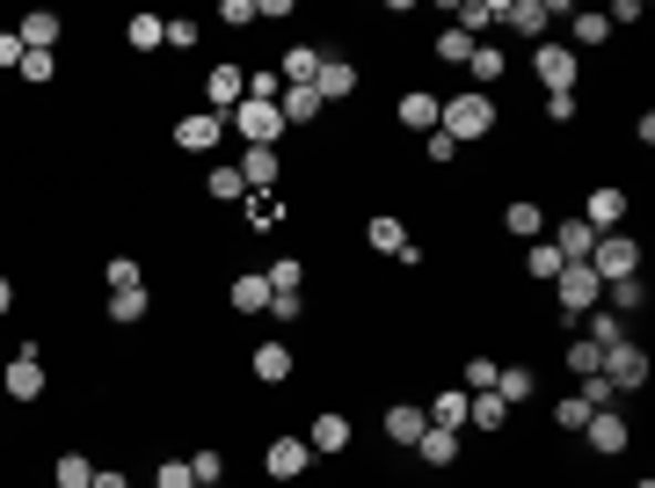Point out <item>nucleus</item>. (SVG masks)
<instances>
[{"instance_id":"1","label":"nucleus","mask_w":655,"mask_h":488,"mask_svg":"<svg viewBox=\"0 0 655 488\" xmlns=\"http://www.w3.org/2000/svg\"><path fill=\"white\" fill-rule=\"evenodd\" d=\"M437 132H445V139H488V132H496V103H488L481 87H466V95H451V103L437 110Z\"/></svg>"},{"instance_id":"2","label":"nucleus","mask_w":655,"mask_h":488,"mask_svg":"<svg viewBox=\"0 0 655 488\" xmlns=\"http://www.w3.org/2000/svg\"><path fill=\"white\" fill-rule=\"evenodd\" d=\"M553 307H561L569 321L597 314V307H604V278L590 270V262H561V278H553Z\"/></svg>"},{"instance_id":"3","label":"nucleus","mask_w":655,"mask_h":488,"mask_svg":"<svg viewBox=\"0 0 655 488\" xmlns=\"http://www.w3.org/2000/svg\"><path fill=\"white\" fill-rule=\"evenodd\" d=\"M44 386H52V372H44V357H37V343H22L15 357H8V365H0V394H8V402H44Z\"/></svg>"},{"instance_id":"4","label":"nucleus","mask_w":655,"mask_h":488,"mask_svg":"<svg viewBox=\"0 0 655 488\" xmlns=\"http://www.w3.org/2000/svg\"><path fill=\"white\" fill-rule=\"evenodd\" d=\"M604 380H612V394H641V386H648V350L634 343V335H626V343H612L604 350Z\"/></svg>"},{"instance_id":"5","label":"nucleus","mask_w":655,"mask_h":488,"mask_svg":"<svg viewBox=\"0 0 655 488\" xmlns=\"http://www.w3.org/2000/svg\"><path fill=\"white\" fill-rule=\"evenodd\" d=\"M590 270H597L604 284H612V278H641V241H634V233H597Z\"/></svg>"},{"instance_id":"6","label":"nucleus","mask_w":655,"mask_h":488,"mask_svg":"<svg viewBox=\"0 0 655 488\" xmlns=\"http://www.w3.org/2000/svg\"><path fill=\"white\" fill-rule=\"evenodd\" d=\"M532 73L547 81V95H575V81H583V59H575L569 44H532Z\"/></svg>"},{"instance_id":"7","label":"nucleus","mask_w":655,"mask_h":488,"mask_svg":"<svg viewBox=\"0 0 655 488\" xmlns=\"http://www.w3.org/2000/svg\"><path fill=\"white\" fill-rule=\"evenodd\" d=\"M626 205H634V197H626L620 183H597V190L583 197V211H575V219H583L590 233H620V227H626Z\"/></svg>"},{"instance_id":"8","label":"nucleus","mask_w":655,"mask_h":488,"mask_svg":"<svg viewBox=\"0 0 655 488\" xmlns=\"http://www.w3.org/2000/svg\"><path fill=\"white\" fill-rule=\"evenodd\" d=\"M241 103H248V66H233V59L211 66L205 73V110H211V117H233Z\"/></svg>"},{"instance_id":"9","label":"nucleus","mask_w":655,"mask_h":488,"mask_svg":"<svg viewBox=\"0 0 655 488\" xmlns=\"http://www.w3.org/2000/svg\"><path fill=\"white\" fill-rule=\"evenodd\" d=\"M496 22H502V30H518L524 44H547V30H553V0H502Z\"/></svg>"},{"instance_id":"10","label":"nucleus","mask_w":655,"mask_h":488,"mask_svg":"<svg viewBox=\"0 0 655 488\" xmlns=\"http://www.w3.org/2000/svg\"><path fill=\"white\" fill-rule=\"evenodd\" d=\"M583 437H590V453H604V459H620L626 445H634V423H626L620 408H590Z\"/></svg>"},{"instance_id":"11","label":"nucleus","mask_w":655,"mask_h":488,"mask_svg":"<svg viewBox=\"0 0 655 488\" xmlns=\"http://www.w3.org/2000/svg\"><path fill=\"white\" fill-rule=\"evenodd\" d=\"M226 124H233L248 146H277V139H284V117H277V103H241Z\"/></svg>"},{"instance_id":"12","label":"nucleus","mask_w":655,"mask_h":488,"mask_svg":"<svg viewBox=\"0 0 655 488\" xmlns=\"http://www.w3.org/2000/svg\"><path fill=\"white\" fill-rule=\"evenodd\" d=\"M306 467H313L306 437H270V445H262V474H270V481H299Z\"/></svg>"},{"instance_id":"13","label":"nucleus","mask_w":655,"mask_h":488,"mask_svg":"<svg viewBox=\"0 0 655 488\" xmlns=\"http://www.w3.org/2000/svg\"><path fill=\"white\" fill-rule=\"evenodd\" d=\"M306 453H321V459L350 453V416H343V408H321V416L306 423Z\"/></svg>"},{"instance_id":"14","label":"nucleus","mask_w":655,"mask_h":488,"mask_svg":"<svg viewBox=\"0 0 655 488\" xmlns=\"http://www.w3.org/2000/svg\"><path fill=\"white\" fill-rule=\"evenodd\" d=\"M561 22H569V52L583 59V52H597L604 37H612V22L597 15V8H561Z\"/></svg>"},{"instance_id":"15","label":"nucleus","mask_w":655,"mask_h":488,"mask_svg":"<svg viewBox=\"0 0 655 488\" xmlns=\"http://www.w3.org/2000/svg\"><path fill=\"white\" fill-rule=\"evenodd\" d=\"M219 139H226V117H211V110H197V117L175 124V146H183V154H211Z\"/></svg>"},{"instance_id":"16","label":"nucleus","mask_w":655,"mask_h":488,"mask_svg":"<svg viewBox=\"0 0 655 488\" xmlns=\"http://www.w3.org/2000/svg\"><path fill=\"white\" fill-rule=\"evenodd\" d=\"M313 95H321V103H350V95H357V66H350V59H321Z\"/></svg>"},{"instance_id":"17","label":"nucleus","mask_w":655,"mask_h":488,"mask_svg":"<svg viewBox=\"0 0 655 488\" xmlns=\"http://www.w3.org/2000/svg\"><path fill=\"white\" fill-rule=\"evenodd\" d=\"M321 95H313V87H284V95H277V117H284V132H306V124H321Z\"/></svg>"},{"instance_id":"18","label":"nucleus","mask_w":655,"mask_h":488,"mask_svg":"<svg viewBox=\"0 0 655 488\" xmlns=\"http://www.w3.org/2000/svg\"><path fill=\"white\" fill-rule=\"evenodd\" d=\"M437 110H445V103H437L430 87H408V95L394 103V117L408 124V132H423V139H430V132H437Z\"/></svg>"},{"instance_id":"19","label":"nucleus","mask_w":655,"mask_h":488,"mask_svg":"<svg viewBox=\"0 0 655 488\" xmlns=\"http://www.w3.org/2000/svg\"><path fill=\"white\" fill-rule=\"evenodd\" d=\"M248 372H256L262 386H284V380H292V343H256Z\"/></svg>"},{"instance_id":"20","label":"nucleus","mask_w":655,"mask_h":488,"mask_svg":"<svg viewBox=\"0 0 655 488\" xmlns=\"http://www.w3.org/2000/svg\"><path fill=\"white\" fill-rule=\"evenodd\" d=\"M277 175H284L277 146H248V154H241V183H248V190H277Z\"/></svg>"},{"instance_id":"21","label":"nucleus","mask_w":655,"mask_h":488,"mask_svg":"<svg viewBox=\"0 0 655 488\" xmlns=\"http://www.w3.org/2000/svg\"><path fill=\"white\" fill-rule=\"evenodd\" d=\"M547 241L561 248V262H590V248H597V233H590L583 219H561V227H553Z\"/></svg>"},{"instance_id":"22","label":"nucleus","mask_w":655,"mask_h":488,"mask_svg":"<svg viewBox=\"0 0 655 488\" xmlns=\"http://www.w3.org/2000/svg\"><path fill=\"white\" fill-rule=\"evenodd\" d=\"M502 227L518 233V241H539V233H547V211H539L532 197H510V205H502Z\"/></svg>"},{"instance_id":"23","label":"nucleus","mask_w":655,"mask_h":488,"mask_svg":"<svg viewBox=\"0 0 655 488\" xmlns=\"http://www.w3.org/2000/svg\"><path fill=\"white\" fill-rule=\"evenodd\" d=\"M532 386H539L532 365H502V372H496V402H502V408H524V402H532Z\"/></svg>"},{"instance_id":"24","label":"nucleus","mask_w":655,"mask_h":488,"mask_svg":"<svg viewBox=\"0 0 655 488\" xmlns=\"http://www.w3.org/2000/svg\"><path fill=\"white\" fill-rule=\"evenodd\" d=\"M423 416H430V430H466V386H445Z\"/></svg>"},{"instance_id":"25","label":"nucleus","mask_w":655,"mask_h":488,"mask_svg":"<svg viewBox=\"0 0 655 488\" xmlns=\"http://www.w3.org/2000/svg\"><path fill=\"white\" fill-rule=\"evenodd\" d=\"M423 430H430V416H423L415 402H394V408H386V437H394V445H415Z\"/></svg>"},{"instance_id":"26","label":"nucleus","mask_w":655,"mask_h":488,"mask_svg":"<svg viewBox=\"0 0 655 488\" xmlns=\"http://www.w3.org/2000/svg\"><path fill=\"white\" fill-rule=\"evenodd\" d=\"M22 52H52V44H59V15H52V8H37V15H22Z\"/></svg>"},{"instance_id":"27","label":"nucleus","mask_w":655,"mask_h":488,"mask_svg":"<svg viewBox=\"0 0 655 488\" xmlns=\"http://www.w3.org/2000/svg\"><path fill=\"white\" fill-rule=\"evenodd\" d=\"M124 44H132V52H160V44H168V15H132L124 22Z\"/></svg>"},{"instance_id":"28","label":"nucleus","mask_w":655,"mask_h":488,"mask_svg":"<svg viewBox=\"0 0 655 488\" xmlns=\"http://www.w3.org/2000/svg\"><path fill=\"white\" fill-rule=\"evenodd\" d=\"M146 314H154V292H146V284H138V292H110V321H117V329H138Z\"/></svg>"},{"instance_id":"29","label":"nucleus","mask_w":655,"mask_h":488,"mask_svg":"<svg viewBox=\"0 0 655 488\" xmlns=\"http://www.w3.org/2000/svg\"><path fill=\"white\" fill-rule=\"evenodd\" d=\"M524 278H539V284H553L561 278V248L539 233V241H524Z\"/></svg>"},{"instance_id":"30","label":"nucleus","mask_w":655,"mask_h":488,"mask_svg":"<svg viewBox=\"0 0 655 488\" xmlns=\"http://www.w3.org/2000/svg\"><path fill=\"white\" fill-rule=\"evenodd\" d=\"M364 241L380 248V256H401V248H408V227H401L394 211H380V219H364Z\"/></svg>"},{"instance_id":"31","label":"nucleus","mask_w":655,"mask_h":488,"mask_svg":"<svg viewBox=\"0 0 655 488\" xmlns=\"http://www.w3.org/2000/svg\"><path fill=\"white\" fill-rule=\"evenodd\" d=\"M415 453H423V467H451V459H459V430H423Z\"/></svg>"},{"instance_id":"32","label":"nucleus","mask_w":655,"mask_h":488,"mask_svg":"<svg viewBox=\"0 0 655 488\" xmlns=\"http://www.w3.org/2000/svg\"><path fill=\"white\" fill-rule=\"evenodd\" d=\"M641 299H648V284H641V278H612V284H604V314H620V321H626Z\"/></svg>"},{"instance_id":"33","label":"nucleus","mask_w":655,"mask_h":488,"mask_svg":"<svg viewBox=\"0 0 655 488\" xmlns=\"http://www.w3.org/2000/svg\"><path fill=\"white\" fill-rule=\"evenodd\" d=\"M52 481L59 488H87V481H95V459H87V453H59L52 459Z\"/></svg>"},{"instance_id":"34","label":"nucleus","mask_w":655,"mask_h":488,"mask_svg":"<svg viewBox=\"0 0 655 488\" xmlns=\"http://www.w3.org/2000/svg\"><path fill=\"white\" fill-rule=\"evenodd\" d=\"M466 423H474V430H502V423H510V408H502L496 394H466Z\"/></svg>"},{"instance_id":"35","label":"nucleus","mask_w":655,"mask_h":488,"mask_svg":"<svg viewBox=\"0 0 655 488\" xmlns=\"http://www.w3.org/2000/svg\"><path fill=\"white\" fill-rule=\"evenodd\" d=\"M277 219H284V197H277V190H248V227L270 233Z\"/></svg>"},{"instance_id":"36","label":"nucleus","mask_w":655,"mask_h":488,"mask_svg":"<svg viewBox=\"0 0 655 488\" xmlns=\"http://www.w3.org/2000/svg\"><path fill=\"white\" fill-rule=\"evenodd\" d=\"M205 190L219 197V205H248V183H241V168H211V175H205Z\"/></svg>"},{"instance_id":"37","label":"nucleus","mask_w":655,"mask_h":488,"mask_svg":"<svg viewBox=\"0 0 655 488\" xmlns=\"http://www.w3.org/2000/svg\"><path fill=\"white\" fill-rule=\"evenodd\" d=\"M474 44H481V37H466V30H437V59H445V66H466V59H474Z\"/></svg>"},{"instance_id":"38","label":"nucleus","mask_w":655,"mask_h":488,"mask_svg":"<svg viewBox=\"0 0 655 488\" xmlns=\"http://www.w3.org/2000/svg\"><path fill=\"white\" fill-rule=\"evenodd\" d=\"M233 307L241 314H270V278H233Z\"/></svg>"},{"instance_id":"39","label":"nucleus","mask_w":655,"mask_h":488,"mask_svg":"<svg viewBox=\"0 0 655 488\" xmlns=\"http://www.w3.org/2000/svg\"><path fill=\"white\" fill-rule=\"evenodd\" d=\"M103 278H110V292H138V284H146V270H138V256H110Z\"/></svg>"},{"instance_id":"40","label":"nucleus","mask_w":655,"mask_h":488,"mask_svg":"<svg viewBox=\"0 0 655 488\" xmlns=\"http://www.w3.org/2000/svg\"><path fill=\"white\" fill-rule=\"evenodd\" d=\"M262 278H270V292H299V284H306V262H299V256H277Z\"/></svg>"},{"instance_id":"41","label":"nucleus","mask_w":655,"mask_h":488,"mask_svg":"<svg viewBox=\"0 0 655 488\" xmlns=\"http://www.w3.org/2000/svg\"><path fill=\"white\" fill-rule=\"evenodd\" d=\"M583 321H590V343H597V350L626 343V321H620V314H604V307H597V314H583Z\"/></svg>"},{"instance_id":"42","label":"nucleus","mask_w":655,"mask_h":488,"mask_svg":"<svg viewBox=\"0 0 655 488\" xmlns=\"http://www.w3.org/2000/svg\"><path fill=\"white\" fill-rule=\"evenodd\" d=\"M496 8H502V0H466V8H459V22H451V30H466V37H481L488 22H496Z\"/></svg>"},{"instance_id":"43","label":"nucleus","mask_w":655,"mask_h":488,"mask_svg":"<svg viewBox=\"0 0 655 488\" xmlns=\"http://www.w3.org/2000/svg\"><path fill=\"white\" fill-rule=\"evenodd\" d=\"M466 66H474V81H502V73H510V59H502L496 44H474V59H466Z\"/></svg>"},{"instance_id":"44","label":"nucleus","mask_w":655,"mask_h":488,"mask_svg":"<svg viewBox=\"0 0 655 488\" xmlns=\"http://www.w3.org/2000/svg\"><path fill=\"white\" fill-rule=\"evenodd\" d=\"M190 481L197 488H226V459L219 453H190Z\"/></svg>"},{"instance_id":"45","label":"nucleus","mask_w":655,"mask_h":488,"mask_svg":"<svg viewBox=\"0 0 655 488\" xmlns=\"http://www.w3.org/2000/svg\"><path fill=\"white\" fill-rule=\"evenodd\" d=\"M597 365H604V350L590 343V335H575V343H569V372H575V380H590Z\"/></svg>"},{"instance_id":"46","label":"nucleus","mask_w":655,"mask_h":488,"mask_svg":"<svg viewBox=\"0 0 655 488\" xmlns=\"http://www.w3.org/2000/svg\"><path fill=\"white\" fill-rule=\"evenodd\" d=\"M496 357H466V394H496Z\"/></svg>"},{"instance_id":"47","label":"nucleus","mask_w":655,"mask_h":488,"mask_svg":"<svg viewBox=\"0 0 655 488\" xmlns=\"http://www.w3.org/2000/svg\"><path fill=\"white\" fill-rule=\"evenodd\" d=\"M52 73H59V59H52V52H30V59H22V81H30V87H44Z\"/></svg>"},{"instance_id":"48","label":"nucleus","mask_w":655,"mask_h":488,"mask_svg":"<svg viewBox=\"0 0 655 488\" xmlns=\"http://www.w3.org/2000/svg\"><path fill=\"white\" fill-rule=\"evenodd\" d=\"M575 402H583V408H612V380H604V372H590V380H583V394H575Z\"/></svg>"},{"instance_id":"49","label":"nucleus","mask_w":655,"mask_h":488,"mask_svg":"<svg viewBox=\"0 0 655 488\" xmlns=\"http://www.w3.org/2000/svg\"><path fill=\"white\" fill-rule=\"evenodd\" d=\"M154 488H197V481H190V459H160Z\"/></svg>"},{"instance_id":"50","label":"nucleus","mask_w":655,"mask_h":488,"mask_svg":"<svg viewBox=\"0 0 655 488\" xmlns=\"http://www.w3.org/2000/svg\"><path fill=\"white\" fill-rule=\"evenodd\" d=\"M219 22L226 30H248V22H256V0H219Z\"/></svg>"},{"instance_id":"51","label":"nucleus","mask_w":655,"mask_h":488,"mask_svg":"<svg viewBox=\"0 0 655 488\" xmlns=\"http://www.w3.org/2000/svg\"><path fill=\"white\" fill-rule=\"evenodd\" d=\"M22 59H30V52H22V37L0 30V73H22Z\"/></svg>"},{"instance_id":"52","label":"nucleus","mask_w":655,"mask_h":488,"mask_svg":"<svg viewBox=\"0 0 655 488\" xmlns=\"http://www.w3.org/2000/svg\"><path fill=\"white\" fill-rule=\"evenodd\" d=\"M553 423H561V430H583V423H590V408L569 394V402H553Z\"/></svg>"},{"instance_id":"53","label":"nucleus","mask_w":655,"mask_h":488,"mask_svg":"<svg viewBox=\"0 0 655 488\" xmlns=\"http://www.w3.org/2000/svg\"><path fill=\"white\" fill-rule=\"evenodd\" d=\"M547 124H575V95H547Z\"/></svg>"},{"instance_id":"54","label":"nucleus","mask_w":655,"mask_h":488,"mask_svg":"<svg viewBox=\"0 0 655 488\" xmlns=\"http://www.w3.org/2000/svg\"><path fill=\"white\" fill-rule=\"evenodd\" d=\"M423 154H430V160H459V139H445V132H430V139H423Z\"/></svg>"},{"instance_id":"55","label":"nucleus","mask_w":655,"mask_h":488,"mask_svg":"<svg viewBox=\"0 0 655 488\" xmlns=\"http://www.w3.org/2000/svg\"><path fill=\"white\" fill-rule=\"evenodd\" d=\"M256 22H292V0H256Z\"/></svg>"},{"instance_id":"56","label":"nucleus","mask_w":655,"mask_h":488,"mask_svg":"<svg viewBox=\"0 0 655 488\" xmlns=\"http://www.w3.org/2000/svg\"><path fill=\"white\" fill-rule=\"evenodd\" d=\"M168 44H175V52H190V44H197V22L175 15V22H168Z\"/></svg>"},{"instance_id":"57","label":"nucleus","mask_w":655,"mask_h":488,"mask_svg":"<svg viewBox=\"0 0 655 488\" xmlns=\"http://www.w3.org/2000/svg\"><path fill=\"white\" fill-rule=\"evenodd\" d=\"M87 488H124V467H95V481Z\"/></svg>"},{"instance_id":"58","label":"nucleus","mask_w":655,"mask_h":488,"mask_svg":"<svg viewBox=\"0 0 655 488\" xmlns=\"http://www.w3.org/2000/svg\"><path fill=\"white\" fill-rule=\"evenodd\" d=\"M8 307H15V284H8V278H0V314H8Z\"/></svg>"},{"instance_id":"59","label":"nucleus","mask_w":655,"mask_h":488,"mask_svg":"<svg viewBox=\"0 0 655 488\" xmlns=\"http://www.w3.org/2000/svg\"><path fill=\"white\" fill-rule=\"evenodd\" d=\"M634 488H655V481H634Z\"/></svg>"}]
</instances>
